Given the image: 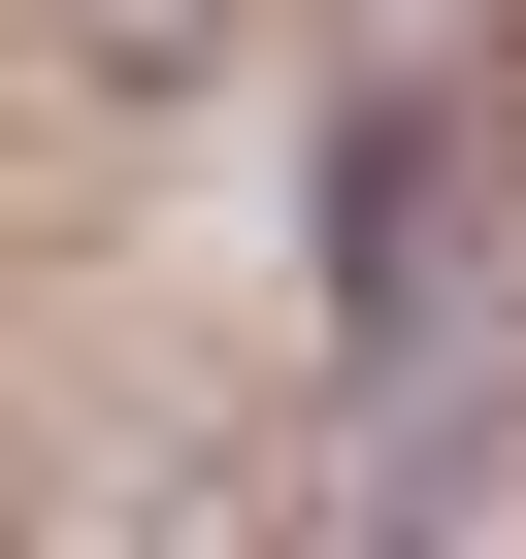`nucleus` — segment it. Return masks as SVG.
<instances>
[{"label":"nucleus","instance_id":"obj_1","mask_svg":"<svg viewBox=\"0 0 526 559\" xmlns=\"http://www.w3.org/2000/svg\"><path fill=\"white\" fill-rule=\"evenodd\" d=\"M67 34H99V67H198V34H230V0H67Z\"/></svg>","mask_w":526,"mask_h":559}]
</instances>
